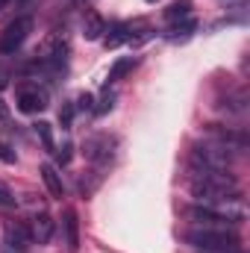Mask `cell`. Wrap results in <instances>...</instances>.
<instances>
[{
	"label": "cell",
	"mask_w": 250,
	"mask_h": 253,
	"mask_svg": "<svg viewBox=\"0 0 250 253\" xmlns=\"http://www.w3.org/2000/svg\"><path fill=\"white\" fill-rule=\"evenodd\" d=\"M50 236H53V218L42 212V215L36 218V224H33V239H36L39 245H44V242H50Z\"/></svg>",
	"instance_id": "obj_11"
},
{
	"label": "cell",
	"mask_w": 250,
	"mask_h": 253,
	"mask_svg": "<svg viewBox=\"0 0 250 253\" xmlns=\"http://www.w3.org/2000/svg\"><path fill=\"white\" fill-rule=\"evenodd\" d=\"M0 159H3V162H15V150H12L6 141H0Z\"/></svg>",
	"instance_id": "obj_18"
},
{
	"label": "cell",
	"mask_w": 250,
	"mask_h": 253,
	"mask_svg": "<svg viewBox=\"0 0 250 253\" xmlns=\"http://www.w3.org/2000/svg\"><path fill=\"white\" fill-rule=\"evenodd\" d=\"M6 83H9V77H6V71H0V88H3Z\"/></svg>",
	"instance_id": "obj_21"
},
{
	"label": "cell",
	"mask_w": 250,
	"mask_h": 253,
	"mask_svg": "<svg viewBox=\"0 0 250 253\" xmlns=\"http://www.w3.org/2000/svg\"><path fill=\"white\" fill-rule=\"evenodd\" d=\"M6 3H12V0H0V9H3V6H6Z\"/></svg>",
	"instance_id": "obj_23"
},
{
	"label": "cell",
	"mask_w": 250,
	"mask_h": 253,
	"mask_svg": "<svg viewBox=\"0 0 250 253\" xmlns=\"http://www.w3.org/2000/svg\"><path fill=\"white\" fill-rule=\"evenodd\" d=\"M188 218L197 224V227H212V230H236L239 224L215 209H206V206H191L188 209Z\"/></svg>",
	"instance_id": "obj_5"
},
{
	"label": "cell",
	"mask_w": 250,
	"mask_h": 253,
	"mask_svg": "<svg viewBox=\"0 0 250 253\" xmlns=\"http://www.w3.org/2000/svg\"><path fill=\"white\" fill-rule=\"evenodd\" d=\"M91 103H94V97H91V94H88V91H85V94H80V97H77V109H83V112H91V109H94V106H91Z\"/></svg>",
	"instance_id": "obj_17"
},
{
	"label": "cell",
	"mask_w": 250,
	"mask_h": 253,
	"mask_svg": "<svg viewBox=\"0 0 250 253\" xmlns=\"http://www.w3.org/2000/svg\"><path fill=\"white\" fill-rule=\"evenodd\" d=\"M53 153L59 156V162H62V165L71 162V144H62V150H53Z\"/></svg>",
	"instance_id": "obj_20"
},
{
	"label": "cell",
	"mask_w": 250,
	"mask_h": 253,
	"mask_svg": "<svg viewBox=\"0 0 250 253\" xmlns=\"http://www.w3.org/2000/svg\"><path fill=\"white\" fill-rule=\"evenodd\" d=\"M6 115H9V109H6V103L0 100V118H6Z\"/></svg>",
	"instance_id": "obj_22"
},
{
	"label": "cell",
	"mask_w": 250,
	"mask_h": 253,
	"mask_svg": "<svg viewBox=\"0 0 250 253\" xmlns=\"http://www.w3.org/2000/svg\"><path fill=\"white\" fill-rule=\"evenodd\" d=\"M112 106H115V94H112V91L106 88V91L100 94V100H97V106H94V112H97V115H106V112H109Z\"/></svg>",
	"instance_id": "obj_15"
},
{
	"label": "cell",
	"mask_w": 250,
	"mask_h": 253,
	"mask_svg": "<svg viewBox=\"0 0 250 253\" xmlns=\"http://www.w3.org/2000/svg\"><path fill=\"white\" fill-rule=\"evenodd\" d=\"M186 245L197 248L203 253H245L242 248V239L236 230H212V227H194L188 230L186 236Z\"/></svg>",
	"instance_id": "obj_2"
},
{
	"label": "cell",
	"mask_w": 250,
	"mask_h": 253,
	"mask_svg": "<svg viewBox=\"0 0 250 253\" xmlns=\"http://www.w3.org/2000/svg\"><path fill=\"white\" fill-rule=\"evenodd\" d=\"M191 177L212 174V171H230L233 168V147L224 141H203L191 147Z\"/></svg>",
	"instance_id": "obj_1"
},
{
	"label": "cell",
	"mask_w": 250,
	"mask_h": 253,
	"mask_svg": "<svg viewBox=\"0 0 250 253\" xmlns=\"http://www.w3.org/2000/svg\"><path fill=\"white\" fill-rule=\"evenodd\" d=\"M132 68H135V56H121L118 62H115L112 68H109V77H106V83L112 85V83L124 80V77L129 74V71H132Z\"/></svg>",
	"instance_id": "obj_12"
},
{
	"label": "cell",
	"mask_w": 250,
	"mask_h": 253,
	"mask_svg": "<svg viewBox=\"0 0 250 253\" xmlns=\"http://www.w3.org/2000/svg\"><path fill=\"white\" fill-rule=\"evenodd\" d=\"M42 180H44V186H47V191H50V197H59V200H62V194H65L62 177H59V171H56L50 162L42 165Z\"/></svg>",
	"instance_id": "obj_10"
},
{
	"label": "cell",
	"mask_w": 250,
	"mask_h": 253,
	"mask_svg": "<svg viewBox=\"0 0 250 253\" xmlns=\"http://www.w3.org/2000/svg\"><path fill=\"white\" fill-rule=\"evenodd\" d=\"M144 3H159V0H144Z\"/></svg>",
	"instance_id": "obj_24"
},
{
	"label": "cell",
	"mask_w": 250,
	"mask_h": 253,
	"mask_svg": "<svg viewBox=\"0 0 250 253\" xmlns=\"http://www.w3.org/2000/svg\"><path fill=\"white\" fill-rule=\"evenodd\" d=\"M103 33H106V21L97 12H85V18H83V36L88 42H97V39H103Z\"/></svg>",
	"instance_id": "obj_9"
},
{
	"label": "cell",
	"mask_w": 250,
	"mask_h": 253,
	"mask_svg": "<svg viewBox=\"0 0 250 253\" xmlns=\"http://www.w3.org/2000/svg\"><path fill=\"white\" fill-rule=\"evenodd\" d=\"M30 33H33V18L30 15H21V18L9 21L3 27V33H0V53L9 56V53L21 50V44L30 39Z\"/></svg>",
	"instance_id": "obj_3"
},
{
	"label": "cell",
	"mask_w": 250,
	"mask_h": 253,
	"mask_svg": "<svg viewBox=\"0 0 250 253\" xmlns=\"http://www.w3.org/2000/svg\"><path fill=\"white\" fill-rule=\"evenodd\" d=\"M188 12H191V3H188V0H180V3H174V6L168 9V21H180V18H188Z\"/></svg>",
	"instance_id": "obj_14"
},
{
	"label": "cell",
	"mask_w": 250,
	"mask_h": 253,
	"mask_svg": "<svg viewBox=\"0 0 250 253\" xmlns=\"http://www.w3.org/2000/svg\"><path fill=\"white\" fill-rule=\"evenodd\" d=\"M3 242H6V248L15 253H24L36 239H33V227L30 224H24V221H12V224H6V230H3Z\"/></svg>",
	"instance_id": "obj_6"
},
{
	"label": "cell",
	"mask_w": 250,
	"mask_h": 253,
	"mask_svg": "<svg viewBox=\"0 0 250 253\" xmlns=\"http://www.w3.org/2000/svg\"><path fill=\"white\" fill-rule=\"evenodd\" d=\"M15 103H18V109H21L24 115H39V112L47 109L50 94H47V88L39 85V83H24V85H18Z\"/></svg>",
	"instance_id": "obj_4"
},
{
	"label": "cell",
	"mask_w": 250,
	"mask_h": 253,
	"mask_svg": "<svg viewBox=\"0 0 250 253\" xmlns=\"http://www.w3.org/2000/svg\"><path fill=\"white\" fill-rule=\"evenodd\" d=\"M36 132H39V138H42V144H44V150H56V144H53V129H50V124L47 121H39L36 124Z\"/></svg>",
	"instance_id": "obj_13"
},
{
	"label": "cell",
	"mask_w": 250,
	"mask_h": 253,
	"mask_svg": "<svg viewBox=\"0 0 250 253\" xmlns=\"http://www.w3.org/2000/svg\"><path fill=\"white\" fill-rule=\"evenodd\" d=\"M85 159L88 162H94V165H106L109 159H112V153H115V138H109V135H94V138H88L85 141Z\"/></svg>",
	"instance_id": "obj_7"
},
{
	"label": "cell",
	"mask_w": 250,
	"mask_h": 253,
	"mask_svg": "<svg viewBox=\"0 0 250 253\" xmlns=\"http://www.w3.org/2000/svg\"><path fill=\"white\" fill-rule=\"evenodd\" d=\"M71 121H74V103H65L62 109H59V124H62V129H71Z\"/></svg>",
	"instance_id": "obj_16"
},
{
	"label": "cell",
	"mask_w": 250,
	"mask_h": 253,
	"mask_svg": "<svg viewBox=\"0 0 250 253\" xmlns=\"http://www.w3.org/2000/svg\"><path fill=\"white\" fill-rule=\"evenodd\" d=\"M62 227H65V245H68V251L77 253L80 251V221H77V212L74 209H65Z\"/></svg>",
	"instance_id": "obj_8"
},
{
	"label": "cell",
	"mask_w": 250,
	"mask_h": 253,
	"mask_svg": "<svg viewBox=\"0 0 250 253\" xmlns=\"http://www.w3.org/2000/svg\"><path fill=\"white\" fill-rule=\"evenodd\" d=\"M0 206H15V197L6 186H0Z\"/></svg>",
	"instance_id": "obj_19"
}]
</instances>
